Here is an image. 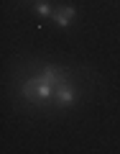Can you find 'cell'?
<instances>
[{
	"mask_svg": "<svg viewBox=\"0 0 120 154\" xmlns=\"http://www.w3.org/2000/svg\"><path fill=\"white\" fill-rule=\"evenodd\" d=\"M69 77L64 75V72L59 69V67H46L41 75L31 77V80H26L21 88L23 98L31 100V103H46V100H51L56 95V88H59L61 82H66Z\"/></svg>",
	"mask_w": 120,
	"mask_h": 154,
	"instance_id": "obj_1",
	"label": "cell"
},
{
	"mask_svg": "<svg viewBox=\"0 0 120 154\" xmlns=\"http://www.w3.org/2000/svg\"><path fill=\"white\" fill-rule=\"evenodd\" d=\"M54 98H56V103H59V105H72V103L77 100V90L72 88V82L66 80V82H61L59 88H56V95H54Z\"/></svg>",
	"mask_w": 120,
	"mask_h": 154,
	"instance_id": "obj_2",
	"label": "cell"
},
{
	"mask_svg": "<svg viewBox=\"0 0 120 154\" xmlns=\"http://www.w3.org/2000/svg\"><path fill=\"white\" fill-rule=\"evenodd\" d=\"M33 11H36L38 16H51V13H54V11H51V5L46 3V0H38L36 5H33Z\"/></svg>",
	"mask_w": 120,
	"mask_h": 154,
	"instance_id": "obj_4",
	"label": "cell"
},
{
	"mask_svg": "<svg viewBox=\"0 0 120 154\" xmlns=\"http://www.w3.org/2000/svg\"><path fill=\"white\" fill-rule=\"evenodd\" d=\"M74 16H77V11L72 5H59L54 13H51V18L56 21V26H59V28H69V23H72V18H74Z\"/></svg>",
	"mask_w": 120,
	"mask_h": 154,
	"instance_id": "obj_3",
	"label": "cell"
}]
</instances>
